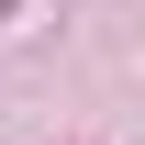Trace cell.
<instances>
[{
  "mask_svg": "<svg viewBox=\"0 0 145 145\" xmlns=\"http://www.w3.org/2000/svg\"><path fill=\"white\" fill-rule=\"evenodd\" d=\"M0 11H11V0H0Z\"/></svg>",
  "mask_w": 145,
  "mask_h": 145,
  "instance_id": "obj_1",
  "label": "cell"
}]
</instances>
